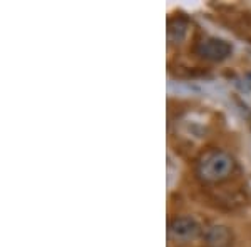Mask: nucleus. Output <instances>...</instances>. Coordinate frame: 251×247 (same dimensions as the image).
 <instances>
[{
	"instance_id": "1",
	"label": "nucleus",
	"mask_w": 251,
	"mask_h": 247,
	"mask_svg": "<svg viewBox=\"0 0 251 247\" xmlns=\"http://www.w3.org/2000/svg\"><path fill=\"white\" fill-rule=\"evenodd\" d=\"M234 169V160L229 154L223 151L206 152L198 162L196 172L204 182H220L229 176Z\"/></svg>"
},
{
	"instance_id": "2",
	"label": "nucleus",
	"mask_w": 251,
	"mask_h": 247,
	"mask_svg": "<svg viewBox=\"0 0 251 247\" xmlns=\"http://www.w3.org/2000/svg\"><path fill=\"white\" fill-rule=\"evenodd\" d=\"M196 52L198 55H201L206 60H213V62H220V60H225L231 55L233 47L229 42L218 37H208L203 39L200 44L196 45Z\"/></svg>"
},
{
	"instance_id": "3",
	"label": "nucleus",
	"mask_w": 251,
	"mask_h": 247,
	"mask_svg": "<svg viewBox=\"0 0 251 247\" xmlns=\"http://www.w3.org/2000/svg\"><path fill=\"white\" fill-rule=\"evenodd\" d=\"M201 229L191 217H174L168 225V234L176 242H188L200 236Z\"/></svg>"
},
{
	"instance_id": "4",
	"label": "nucleus",
	"mask_w": 251,
	"mask_h": 247,
	"mask_svg": "<svg viewBox=\"0 0 251 247\" xmlns=\"http://www.w3.org/2000/svg\"><path fill=\"white\" fill-rule=\"evenodd\" d=\"M186 30H188V25L183 19H174L169 22L168 25V39L171 44H179L181 40L184 39Z\"/></svg>"
}]
</instances>
